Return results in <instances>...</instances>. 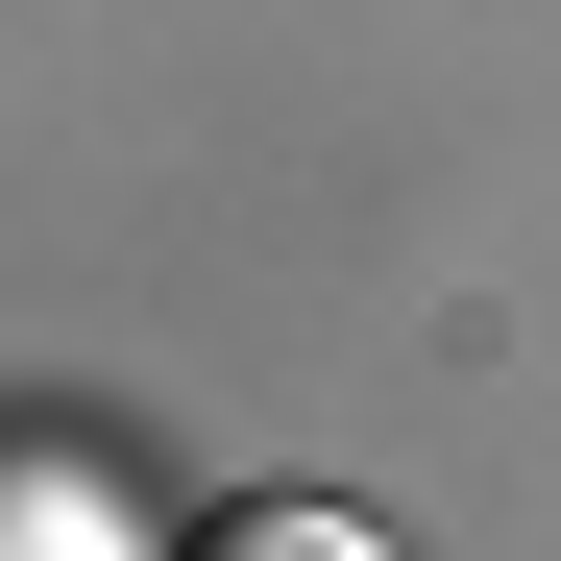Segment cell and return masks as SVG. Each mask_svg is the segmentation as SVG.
<instances>
[{"mask_svg": "<svg viewBox=\"0 0 561 561\" xmlns=\"http://www.w3.org/2000/svg\"><path fill=\"white\" fill-rule=\"evenodd\" d=\"M196 561H391V537H366V513H220Z\"/></svg>", "mask_w": 561, "mask_h": 561, "instance_id": "1", "label": "cell"}]
</instances>
